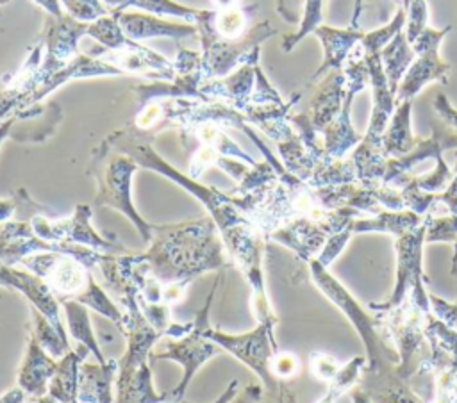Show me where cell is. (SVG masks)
Instances as JSON below:
<instances>
[{
	"label": "cell",
	"instance_id": "6da1fadb",
	"mask_svg": "<svg viewBox=\"0 0 457 403\" xmlns=\"http://www.w3.org/2000/svg\"><path fill=\"white\" fill-rule=\"evenodd\" d=\"M127 310L129 316L123 335L129 344L125 355L118 362L116 403H171L170 392L159 394L154 391L152 371L148 366L150 350L162 333L148 323L141 312L139 301Z\"/></svg>",
	"mask_w": 457,
	"mask_h": 403
},
{
	"label": "cell",
	"instance_id": "7a4b0ae2",
	"mask_svg": "<svg viewBox=\"0 0 457 403\" xmlns=\"http://www.w3.org/2000/svg\"><path fill=\"white\" fill-rule=\"evenodd\" d=\"M307 264L311 269L312 282L346 316L350 325L359 333L366 350V366L362 371L371 374L395 371L400 362V357H398V351L391 350L386 344V337H384L386 328L382 319L378 316L377 317L370 316L361 307V303L350 294V291L339 280H336L325 266L318 262L316 257L307 260Z\"/></svg>",
	"mask_w": 457,
	"mask_h": 403
},
{
	"label": "cell",
	"instance_id": "3957f363",
	"mask_svg": "<svg viewBox=\"0 0 457 403\" xmlns=\"http://www.w3.org/2000/svg\"><path fill=\"white\" fill-rule=\"evenodd\" d=\"M430 214L423 225L416 230L407 232L395 241L396 251V278L391 296L382 303H370V308L375 312H386L395 307H400L405 300L418 305L421 310L430 312V300L428 291L425 289L427 276L423 273L421 257H423V244L427 243V226H428Z\"/></svg>",
	"mask_w": 457,
	"mask_h": 403
},
{
	"label": "cell",
	"instance_id": "277c9868",
	"mask_svg": "<svg viewBox=\"0 0 457 403\" xmlns=\"http://www.w3.org/2000/svg\"><path fill=\"white\" fill-rule=\"evenodd\" d=\"M275 326L259 323L252 332L232 335L220 330H211L209 326L204 328V335L218 344L221 350L228 351L236 358H239L245 366H248L262 382L268 392L278 398V403L284 401V387L282 382L271 371L273 355L278 351V344L273 333Z\"/></svg>",
	"mask_w": 457,
	"mask_h": 403
},
{
	"label": "cell",
	"instance_id": "5b68a950",
	"mask_svg": "<svg viewBox=\"0 0 457 403\" xmlns=\"http://www.w3.org/2000/svg\"><path fill=\"white\" fill-rule=\"evenodd\" d=\"M212 294H214V289H212L209 300L205 301V307L196 314V319L193 321L195 328L187 335L179 337L177 341L164 339V341H161V351H150V355H148L150 362L171 358V360L180 362L184 367V376H182L180 383L177 387H173L171 391H168L171 403L182 401L184 392H186L193 374L202 367L204 362H207L211 357H214L221 350L218 344H214L211 339H207L204 335V328L209 326L207 312L211 307Z\"/></svg>",
	"mask_w": 457,
	"mask_h": 403
},
{
	"label": "cell",
	"instance_id": "8992f818",
	"mask_svg": "<svg viewBox=\"0 0 457 403\" xmlns=\"http://www.w3.org/2000/svg\"><path fill=\"white\" fill-rule=\"evenodd\" d=\"M448 32H452V25H446L441 30L427 25L423 32L414 39V43H411L416 59L398 86L396 103L412 100L432 80L448 84L450 64L439 55V45Z\"/></svg>",
	"mask_w": 457,
	"mask_h": 403
},
{
	"label": "cell",
	"instance_id": "52a82bcc",
	"mask_svg": "<svg viewBox=\"0 0 457 403\" xmlns=\"http://www.w3.org/2000/svg\"><path fill=\"white\" fill-rule=\"evenodd\" d=\"M21 262L50 287L52 294L57 298L59 303L66 300H75L93 280L87 267L71 255H30L23 257Z\"/></svg>",
	"mask_w": 457,
	"mask_h": 403
},
{
	"label": "cell",
	"instance_id": "ba28073f",
	"mask_svg": "<svg viewBox=\"0 0 457 403\" xmlns=\"http://www.w3.org/2000/svg\"><path fill=\"white\" fill-rule=\"evenodd\" d=\"M457 148V136L448 128L434 127L432 136L428 139H420L418 144L402 157H389L384 166L382 184L402 187L409 180V171L425 159H437L443 155L445 150Z\"/></svg>",
	"mask_w": 457,
	"mask_h": 403
},
{
	"label": "cell",
	"instance_id": "9c48e42d",
	"mask_svg": "<svg viewBox=\"0 0 457 403\" xmlns=\"http://www.w3.org/2000/svg\"><path fill=\"white\" fill-rule=\"evenodd\" d=\"M136 169V166L130 162V160H125V159H114L104 177H102V182H100V196H98V202L100 203H107V205H112L120 210H123L125 214L130 216V219L137 225V228L141 230L143 237L148 239L150 237V232H152V226L146 225L137 214L136 210L132 209L130 205V196H129V185H130V175L132 171Z\"/></svg>",
	"mask_w": 457,
	"mask_h": 403
},
{
	"label": "cell",
	"instance_id": "30bf717a",
	"mask_svg": "<svg viewBox=\"0 0 457 403\" xmlns=\"http://www.w3.org/2000/svg\"><path fill=\"white\" fill-rule=\"evenodd\" d=\"M0 285H9V287L20 289L27 296V300L32 303V307L36 310H39L66 337V330H64V325H62L61 314H59L61 303L57 301V298L52 294L50 287L39 276L21 273V271L7 267L5 264L0 262Z\"/></svg>",
	"mask_w": 457,
	"mask_h": 403
},
{
	"label": "cell",
	"instance_id": "8fae6325",
	"mask_svg": "<svg viewBox=\"0 0 457 403\" xmlns=\"http://www.w3.org/2000/svg\"><path fill=\"white\" fill-rule=\"evenodd\" d=\"M312 34L320 39L323 46V61L321 66L314 71L311 80H316L328 71L343 70L346 59L350 57L352 50L361 43L366 32H362L359 27H346V29H336L330 25H320Z\"/></svg>",
	"mask_w": 457,
	"mask_h": 403
},
{
	"label": "cell",
	"instance_id": "7c38bea8",
	"mask_svg": "<svg viewBox=\"0 0 457 403\" xmlns=\"http://www.w3.org/2000/svg\"><path fill=\"white\" fill-rule=\"evenodd\" d=\"M55 371L57 362L52 358V355L45 351V348L37 342L34 333H30L27 355L18 376L20 389L32 398H41L48 394V383Z\"/></svg>",
	"mask_w": 457,
	"mask_h": 403
},
{
	"label": "cell",
	"instance_id": "4fadbf2b",
	"mask_svg": "<svg viewBox=\"0 0 457 403\" xmlns=\"http://www.w3.org/2000/svg\"><path fill=\"white\" fill-rule=\"evenodd\" d=\"M346 96V78L343 70H334L325 75L311 103V125L321 136L325 127L339 114Z\"/></svg>",
	"mask_w": 457,
	"mask_h": 403
},
{
	"label": "cell",
	"instance_id": "5bb4252c",
	"mask_svg": "<svg viewBox=\"0 0 457 403\" xmlns=\"http://www.w3.org/2000/svg\"><path fill=\"white\" fill-rule=\"evenodd\" d=\"M271 237L287 248H291L305 262L321 251L328 239V234L309 218H296L286 226L273 230Z\"/></svg>",
	"mask_w": 457,
	"mask_h": 403
},
{
	"label": "cell",
	"instance_id": "9a60e30c",
	"mask_svg": "<svg viewBox=\"0 0 457 403\" xmlns=\"http://www.w3.org/2000/svg\"><path fill=\"white\" fill-rule=\"evenodd\" d=\"M357 93L359 91H355L352 87H346V96H345V102H343V107H341L339 114L321 132L325 155L332 160L343 159V155L350 148L357 146L362 141V136L355 132V128L352 127V121H350V109H352V102H353Z\"/></svg>",
	"mask_w": 457,
	"mask_h": 403
},
{
	"label": "cell",
	"instance_id": "2e32d148",
	"mask_svg": "<svg viewBox=\"0 0 457 403\" xmlns=\"http://www.w3.org/2000/svg\"><path fill=\"white\" fill-rule=\"evenodd\" d=\"M357 385L370 396L371 403H423L414 391H411L398 369L382 374L362 371Z\"/></svg>",
	"mask_w": 457,
	"mask_h": 403
},
{
	"label": "cell",
	"instance_id": "e0dca14e",
	"mask_svg": "<svg viewBox=\"0 0 457 403\" xmlns=\"http://www.w3.org/2000/svg\"><path fill=\"white\" fill-rule=\"evenodd\" d=\"M118 369V362L109 358L100 364L82 362L79 367V403H111L112 392L111 385L114 380V373Z\"/></svg>",
	"mask_w": 457,
	"mask_h": 403
},
{
	"label": "cell",
	"instance_id": "ac0fdd59",
	"mask_svg": "<svg viewBox=\"0 0 457 403\" xmlns=\"http://www.w3.org/2000/svg\"><path fill=\"white\" fill-rule=\"evenodd\" d=\"M427 216H420L414 210H380L370 219H353L350 223V230L353 234H362V232H384L391 234L395 237H400L407 232L416 230L420 225L427 221Z\"/></svg>",
	"mask_w": 457,
	"mask_h": 403
},
{
	"label": "cell",
	"instance_id": "d6986e66",
	"mask_svg": "<svg viewBox=\"0 0 457 403\" xmlns=\"http://www.w3.org/2000/svg\"><path fill=\"white\" fill-rule=\"evenodd\" d=\"M411 112L412 100L396 103V109L382 136V148L387 157H402L418 144L420 137H414L411 130Z\"/></svg>",
	"mask_w": 457,
	"mask_h": 403
},
{
	"label": "cell",
	"instance_id": "ffe728a7",
	"mask_svg": "<svg viewBox=\"0 0 457 403\" xmlns=\"http://www.w3.org/2000/svg\"><path fill=\"white\" fill-rule=\"evenodd\" d=\"M89 350L80 346V350L68 351L59 362L57 371L48 383V394L57 399V403H71L77 399L79 392V367L87 357Z\"/></svg>",
	"mask_w": 457,
	"mask_h": 403
},
{
	"label": "cell",
	"instance_id": "44dd1931",
	"mask_svg": "<svg viewBox=\"0 0 457 403\" xmlns=\"http://www.w3.org/2000/svg\"><path fill=\"white\" fill-rule=\"evenodd\" d=\"M416 59V53L411 46V43L407 41V36L403 30H400L380 52V61H382V68L386 71L387 82L391 91L396 96L398 86L403 78V75L407 73V70L411 68L412 61Z\"/></svg>",
	"mask_w": 457,
	"mask_h": 403
},
{
	"label": "cell",
	"instance_id": "7402d4cb",
	"mask_svg": "<svg viewBox=\"0 0 457 403\" xmlns=\"http://www.w3.org/2000/svg\"><path fill=\"white\" fill-rule=\"evenodd\" d=\"M64 314H66V323H68V332L71 333V337H75L84 348L89 350V353L95 355L96 362L104 364L107 362L105 357L100 351V346L95 341L93 335V328H91V321H89V314L86 310V305L75 301V300H66L61 301Z\"/></svg>",
	"mask_w": 457,
	"mask_h": 403
},
{
	"label": "cell",
	"instance_id": "603a6c76",
	"mask_svg": "<svg viewBox=\"0 0 457 403\" xmlns=\"http://www.w3.org/2000/svg\"><path fill=\"white\" fill-rule=\"evenodd\" d=\"M32 317H34V337L48 355L55 358H62L68 351H71L68 339L34 307H32Z\"/></svg>",
	"mask_w": 457,
	"mask_h": 403
},
{
	"label": "cell",
	"instance_id": "cb8c5ba5",
	"mask_svg": "<svg viewBox=\"0 0 457 403\" xmlns=\"http://www.w3.org/2000/svg\"><path fill=\"white\" fill-rule=\"evenodd\" d=\"M405 14L407 11L403 7H398L395 16L387 25H382L380 29H375L371 32H366L361 39L362 52H382V48L405 27Z\"/></svg>",
	"mask_w": 457,
	"mask_h": 403
},
{
	"label": "cell",
	"instance_id": "d4e9b609",
	"mask_svg": "<svg viewBox=\"0 0 457 403\" xmlns=\"http://www.w3.org/2000/svg\"><path fill=\"white\" fill-rule=\"evenodd\" d=\"M323 18V0H303V16L300 20L298 32L286 37L282 48L286 52L293 50V46L302 41L307 34H312L320 25Z\"/></svg>",
	"mask_w": 457,
	"mask_h": 403
},
{
	"label": "cell",
	"instance_id": "484cf974",
	"mask_svg": "<svg viewBox=\"0 0 457 403\" xmlns=\"http://www.w3.org/2000/svg\"><path fill=\"white\" fill-rule=\"evenodd\" d=\"M436 160H437V166L434 168L432 173L423 175V177H412L414 185L425 193H439V191L446 189V185L450 184V180L453 177V171L448 168L443 155L437 157Z\"/></svg>",
	"mask_w": 457,
	"mask_h": 403
},
{
	"label": "cell",
	"instance_id": "4316f807",
	"mask_svg": "<svg viewBox=\"0 0 457 403\" xmlns=\"http://www.w3.org/2000/svg\"><path fill=\"white\" fill-rule=\"evenodd\" d=\"M405 27L403 32L407 36L409 43H414V39L423 32L427 27V18H428V7L427 0H411L409 7L405 9Z\"/></svg>",
	"mask_w": 457,
	"mask_h": 403
},
{
	"label": "cell",
	"instance_id": "83f0119b",
	"mask_svg": "<svg viewBox=\"0 0 457 403\" xmlns=\"http://www.w3.org/2000/svg\"><path fill=\"white\" fill-rule=\"evenodd\" d=\"M450 273L453 275V278L457 282V266H452ZM428 300H430V312L439 321H443L446 326H450L452 330L457 332V300L453 303H450V301L441 300L439 296H434V294H428Z\"/></svg>",
	"mask_w": 457,
	"mask_h": 403
},
{
	"label": "cell",
	"instance_id": "f1b7e54d",
	"mask_svg": "<svg viewBox=\"0 0 457 403\" xmlns=\"http://www.w3.org/2000/svg\"><path fill=\"white\" fill-rule=\"evenodd\" d=\"M352 235H353V232L350 230V225H348L345 230H341V232L330 235V237L327 239V243L323 244L321 251L316 255L318 262H320L321 266L328 267V266L332 264V260H336L337 255L343 251V248L346 246V243L350 241Z\"/></svg>",
	"mask_w": 457,
	"mask_h": 403
},
{
	"label": "cell",
	"instance_id": "f546056e",
	"mask_svg": "<svg viewBox=\"0 0 457 403\" xmlns=\"http://www.w3.org/2000/svg\"><path fill=\"white\" fill-rule=\"evenodd\" d=\"M309 366H311V373L318 380H323V382L328 383L337 374V371L341 369L343 364H339L332 355H327V353H321V351H314L309 357Z\"/></svg>",
	"mask_w": 457,
	"mask_h": 403
},
{
	"label": "cell",
	"instance_id": "4dcf8cb0",
	"mask_svg": "<svg viewBox=\"0 0 457 403\" xmlns=\"http://www.w3.org/2000/svg\"><path fill=\"white\" fill-rule=\"evenodd\" d=\"M300 369V360L296 355H293L291 351H277L273 355L271 360V371L277 376V380H284V378H291L298 373Z\"/></svg>",
	"mask_w": 457,
	"mask_h": 403
},
{
	"label": "cell",
	"instance_id": "1f68e13d",
	"mask_svg": "<svg viewBox=\"0 0 457 403\" xmlns=\"http://www.w3.org/2000/svg\"><path fill=\"white\" fill-rule=\"evenodd\" d=\"M432 107L439 119L445 123V127H448L457 136V109L448 102L446 95L437 93L432 102Z\"/></svg>",
	"mask_w": 457,
	"mask_h": 403
},
{
	"label": "cell",
	"instance_id": "d6a6232c",
	"mask_svg": "<svg viewBox=\"0 0 457 403\" xmlns=\"http://www.w3.org/2000/svg\"><path fill=\"white\" fill-rule=\"evenodd\" d=\"M300 4H302V0H278L277 9L284 20H287L291 23H298L300 21Z\"/></svg>",
	"mask_w": 457,
	"mask_h": 403
},
{
	"label": "cell",
	"instance_id": "836d02e7",
	"mask_svg": "<svg viewBox=\"0 0 457 403\" xmlns=\"http://www.w3.org/2000/svg\"><path fill=\"white\" fill-rule=\"evenodd\" d=\"M262 387L261 385H246L230 403H261Z\"/></svg>",
	"mask_w": 457,
	"mask_h": 403
},
{
	"label": "cell",
	"instance_id": "e575fe53",
	"mask_svg": "<svg viewBox=\"0 0 457 403\" xmlns=\"http://www.w3.org/2000/svg\"><path fill=\"white\" fill-rule=\"evenodd\" d=\"M25 398H27V394L18 387V389H11L4 396H0V403H23Z\"/></svg>",
	"mask_w": 457,
	"mask_h": 403
},
{
	"label": "cell",
	"instance_id": "d590c367",
	"mask_svg": "<svg viewBox=\"0 0 457 403\" xmlns=\"http://www.w3.org/2000/svg\"><path fill=\"white\" fill-rule=\"evenodd\" d=\"M236 391H237V380H232L228 383V387L225 389V392L218 399H214L212 403H230L234 399V396H236ZM179 403H186V401H179Z\"/></svg>",
	"mask_w": 457,
	"mask_h": 403
},
{
	"label": "cell",
	"instance_id": "8d00e7d4",
	"mask_svg": "<svg viewBox=\"0 0 457 403\" xmlns=\"http://www.w3.org/2000/svg\"><path fill=\"white\" fill-rule=\"evenodd\" d=\"M350 398H352V403H371V399H370V396L359 387V385H355V387H352L350 391Z\"/></svg>",
	"mask_w": 457,
	"mask_h": 403
},
{
	"label": "cell",
	"instance_id": "74e56055",
	"mask_svg": "<svg viewBox=\"0 0 457 403\" xmlns=\"http://www.w3.org/2000/svg\"><path fill=\"white\" fill-rule=\"evenodd\" d=\"M37 2H39V4H43L45 7L52 9V12L59 14V5H57V0H37Z\"/></svg>",
	"mask_w": 457,
	"mask_h": 403
},
{
	"label": "cell",
	"instance_id": "f35d334b",
	"mask_svg": "<svg viewBox=\"0 0 457 403\" xmlns=\"http://www.w3.org/2000/svg\"><path fill=\"white\" fill-rule=\"evenodd\" d=\"M37 403H57V399H54L50 394H45V396L37 398Z\"/></svg>",
	"mask_w": 457,
	"mask_h": 403
},
{
	"label": "cell",
	"instance_id": "ab89813d",
	"mask_svg": "<svg viewBox=\"0 0 457 403\" xmlns=\"http://www.w3.org/2000/svg\"><path fill=\"white\" fill-rule=\"evenodd\" d=\"M234 2H236V0H216V4H220L221 7H228V9H230V5H232Z\"/></svg>",
	"mask_w": 457,
	"mask_h": 403
},
{
	"label": "cell",
	"instance_id": "60d3db41",
	"mask_svg": "<svg viewBox=\"0 0 457 403\" xmlns=\"http://www.w3.org/2000/svg\"><path fill=\"white\" fill-rule=\"evenodd\" d=\"M409 4H411V0H402V7H403V9H407Z\"/></svg>",
	"mask_w": 457,
	"mask_h": 403
}]
</instances>
